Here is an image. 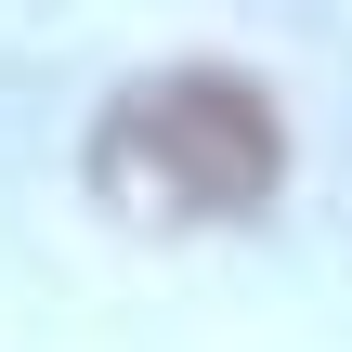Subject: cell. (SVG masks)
Returning <instances> with one entry per match:
<instances>
[{"label":"cell","instance_id":"obj_1","mask_svg":"<svg viewBox=\"0 0 352 352\" xmlns=\"http://www.w3.org/2000/svg\"><path fill=\"white\" fill-rule=\"evenodd\" d=\"M91 196L118 222H248L287 170V131H274V91L235 78V65H157L131 78L104 118H91Z\"/></svg>","mask_w":352,"mask_h":352}]
</instances>
